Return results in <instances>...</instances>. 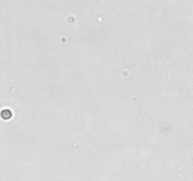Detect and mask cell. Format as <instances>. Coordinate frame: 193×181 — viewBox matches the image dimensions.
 <instances>
[{"label":"cell","mask_w":193,"mask_h":181,"mask_svg":"<svg viewBox=\"0 0 193 181\" xmlns=\"http://www.w3.org/2000/svg\"><path fill=\"white\" fill-rule=\"evenodd\" d=\"M12 116V112L9 111V109H3L1 111V117L4 119V120H8Z\"/></svg>","instance_id":"1"}]
</instances>
